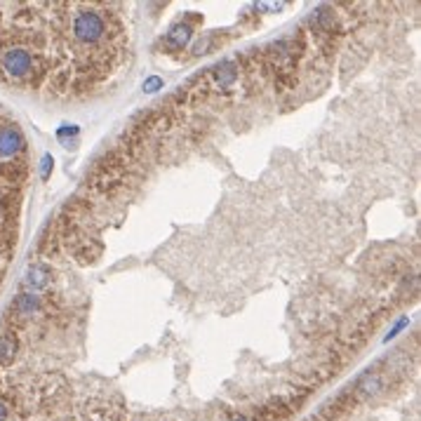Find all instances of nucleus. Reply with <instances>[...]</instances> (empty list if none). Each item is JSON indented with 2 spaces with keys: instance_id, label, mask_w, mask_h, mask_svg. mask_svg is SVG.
<instances>
[{
  "instance_id": "f257e3e1",
  "label": "nucleus",
  "mask_w": 421,
  "mask_h": 421,
  "mask_svg": "<svg viewBox=\"0 0 421 421\" xmlns=\"http://www.w3.org/2000/svg\"><path fill=\"white\" fill-rule=\"evenodd\" d=\"M28 181L26 139L8 113L0 111V238H19V209ZM14 252L0 245V285Z\"/></svg>"
},
{
  "instance_id": "f03ea898",
  "label": "nucleus",
  "mask_w": 421,
  "mask_h": 421,
  "mask_svg": "<svg viewBox=\"0 0 421 421\" xmlns=\"http://www.w3.org/2000/svg\"><path fill=\"white\" fill-rule=\"evenodd\" d=\"M191 41V28L189 26H177L167 33V48L170 50H184V45Z\"/></svg>"
}]
</instances>
